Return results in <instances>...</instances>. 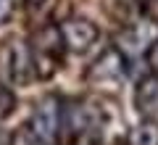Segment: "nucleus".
Returning <instances> with one entry per match:
<instances>
[{"mask_svg":"<svg viewBox=\"0 0 158 145\" xmlns=\"http://www.w3.org/2000/svg\"><path fill=\"white\" fill-rule=\"evenodd\" d=\"M66 50L63 48V40L58 29H42L37 37L32 40V71L37 74L40 79H48L56 74L58 63H61V53Z\"/></svg>","mask_w":158,"mask_h":145,"instance_id":"nucleus-1","label":"nucleus"},{"mask_svg":"<svg viewBox=\"0 0 158 145\" xmlns=\"http://www.w3.org/2000/svg\"><path fill=\"white\" fill-rule=\"evenodd\" d=\"M27 124L37 132V137L45 145H56L58 137H61V129H63V106H61V100L58 98L40 100Z\"/></svg>","mask_w":158,"mask_h":145,"instance_id":"nucleus-2","label":"nucleus"},{"mask_svg":"<svg viewBox=\"0 0 158 145\" xmlns=\"http://www.w3.org/2000/svg\"><path fill=\"white\" fill-rule=\"evenodd\" d=\"M58 32H61L63 48L71 53H87L98 42V34H100L90 19H66L58 27Z\"/></svg>","mask_w":158,"mask_h":145,"instance_id":"nucleus-3","label":"nucleus"},{"mask_svg":"<svg viewBox=\"0 0 158 145\" xmlns=\"http://www.w3.org/2000/svg\"><path fill=\"white\" fill-rule=\"evenodd\" d=\"M127 74V61H124V53L113 48V50H106L90 69V79L98 84H116L121 82Z\"/></svg>","mask_w":158,"mask_h":145,"instance_id":"nucleus-4","label":"nucleus"},{"mask_svg":"<svg viewBox=\"0 0 158 145\" xmlns=\"http://www.w3.org/2000/svg\"><path fill=\"white\" fill-rule=\"evenodd\" d=\"M135 108L142 119L158 122V74L140 79V84L135 90Z\"/></svg>","mask_w":158,"mask_h":145,"instance_id":"nucleus-5","label":"nucleus"},{"mask_svg":"<svg viewBox=\"0 0 158 145\" xmlns=\"http://www.w3.org/2000/svg\"><path fill=\"white\" fill-rule=\"evenodd\" d=\"M129 145H158V122L142 119L129 132Z\"/></svg>","mask_w":158,"mask_h":145,"instance_id":"nucleus-6","label":"nucleus"},{"mask_svg":"<svg viewBox=\"0 0 158 145\" xmlns=\"http://www.w3.org/2000/svg\"><path fill=\"white\" fill-rule=\"evenodd\" d=\"M8 145H45V143L37 137V132H34L29 124H21V127L8 137Z\"/></svg>","mask_w":158,"mask_h":145,"instance_id":"nucleus-7","label":"nucleus"},{"mask_svg":"<svg viewBox=\"0 0 158 145\" xmlns=\"http://www.w3.org/2000/svg\"><path fill=\"white\" fill-rule=\"evenodd\" d=\"M13 111V95L8 90H0V119Z\"/></svg>","mask_w":158,"mask_h":145,"instance_id":"nucleus-8","label":"nucleus"},{"mask_svg":"<svg viewBox=\"0 0 158 145\" xmlns=\"http://www.w3.org/2000/svg\"><path fill=\"white\" fill-rule=\"evenodd\" d=\"M148 66H150L153 74H158V37L150 42V48H148Z\"/></svg>","mask_w":158,"mask_h":145,"instance_id":"nucleus-9","label":"nucleus"},{"mask_svg":"<svg viewBox=\"0 0 158 145\" xmlns=\"http://www.w3.org/2000/svg\"><path fill=\"white\" fill-rule=\"evenodd\" d=\"M13 13V0H0V24Z\"/></svg>","mask_w":158,"mask_h":145,"instance_id":"nucleus-10","label":"nucleus"},{"mask_svg":"<svg viewBox=\"0 0 158 145\" xmlns=\"http://www.w3.org/2000/svg\"><path fill=\"white\" fill-rule=\"evenodd\" d=\"M27 6H40V3H45V0H24Z\"/></svg>","mask_w":158,"mask_h":145,"instance_id":"nucleus-11","label":"nucleus"}]
</instances>
